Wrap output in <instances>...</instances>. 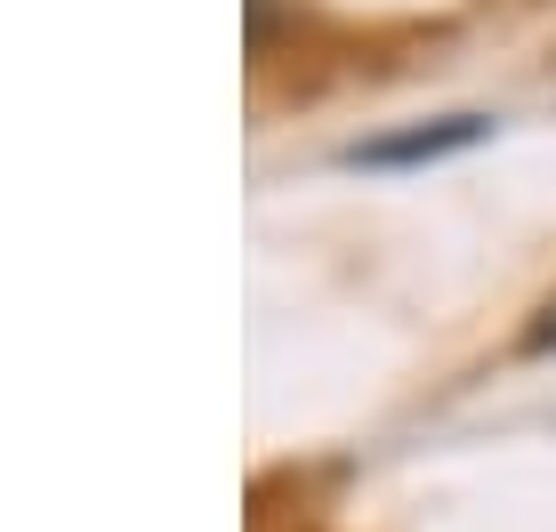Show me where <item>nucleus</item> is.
<instances>
[{
	"label": "nucleus",
	"mask_w": 556,
	"mask_h": 532,
	"mask_svg": "<svg viewBox=\"0 0 556 532\" xmlns=\"http://www.w3.org/2000/svg\"><path fill=\"white\" fill-rule=\"evenodd\" d=\"M484 129H492L484 113H452V122L412 129V138H371V145H355V162H371V169H395V162H435V154H459V145H476Z\"/></svg>",
	"instance_id": "f257e3e1"
},
{
	"label": "nucleus",
	"mask_w": 556,
	"mask_h": 532,
	"mask_svg": "<svg viewBox=\"0 0 556 532\" xmlns=\"http://www.w3.org/2000/svg\"><path fill=\"white\" fill-rule=\"evenodd\" d=\"M525 347H532V355H541V347H556V307H548L541 322H532V339H525Z\"/></svg>",
	"instance_id": "f03ea898"
}]
</instances>
